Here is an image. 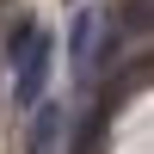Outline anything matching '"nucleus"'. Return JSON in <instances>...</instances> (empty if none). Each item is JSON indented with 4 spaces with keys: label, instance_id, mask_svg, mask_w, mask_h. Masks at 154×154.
I'll return each mask as SVG.
<instances>
[{
    "label": "nucleus",
    "instance_id": "nucleus-2",
    "mask_svg": "<svg viewBox=\"0 0 154 154\" xmlns=\"http://www.w3.org/2000/svg\"><path fill=\"white\" fill-rule=\"evenodd\" d=\"M56 130H62V111L43 105V111L31 117V154H49V148H56Z\"/></svg>",
    "mask_w": 154,
    "mask_h": 154
},
{
    "label": "nucleus",
    "instance_id": "nucleus-4",
    "mask_svg": "<svg viewBox=\"0 0 154 154\" xmlns=\"http://www.w3.org/2000/svg\"><path fill=\"white\" fill-rule=\"evenodd\" d=\"M154 19V0H123V31H148Z\"/></svg>",
    "mask_w": 154,
    "mask_h": 154
},
{
    "label": "nucleus",
    "instance_id": "nucleus-1",
    "mask_svg": "<svg viewBox=\"0 0 154 154\" xmlns=\"http://www.w3.org/2000/svg\"><path fill=\"white\" fill-rule=\"evenodd\" d=\"M49 62H56V43H49V31H37V43L12 62V99H19V105H37V99H43Z\"/></svg>",
    "mask_w": 154,
    "mask_h": 154
},
{
    "label": "nucleus",
    "instance_id": "nucleus-5",
    "mask_svg": "<svg viewBox=\"0 0 154 154\" xmlns=\"http://www.w3.org/2000/svg\"><path fill=\"white\" fill-rule=\"evenodd\" d=\"M93 25H99V12H80L74 19V56L86 62V49H93Z\"/></svg>",
    "mask_w": 154,
    "mask_h": 154
},
{
    "label": "nucleus",
    "instance_id": "nucleus-3",
    "mask_svg": "<svg viewBox=\"0 0 154 154\" xmlns=\"http://www.w3.org/2000/svg\"><path fill=\"white\" fill-rule=\"evenodd\" d=\"M37 31H43V25H37V19H19V25H12V37H6V62H19L25 49L37 43Z\"/></svg>",
    "mask_w": 154,
    "mask_h": 154
}]
</instances>
